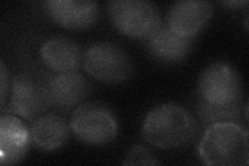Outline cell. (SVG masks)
<instances>
[{
  "label": "cell",
  "instance_id": "cell-10",
  "mask_svg": "<svg viewBox=\"0 0 249 166\" xmlns=\"http://www.w3.org/2000/svg\"><path fill=\"white\" fill-rule=\"evenodd\" d=\"M45 80L51 104L61 109L75 107L90 92L89 82L77 71L50 74Z\"/></svg>",
  "mask_w": 249,
  "mask_h": 166
},
{
  "label": "cell",
  "instance_id": "cell-6",
  "mask_svg": "<svg viewBox=\"0 0 249 166\" xmlns=\"http://www.w3.org/2000/svg\"><path fill=\"white\" fill-rule=\"evenodd\" d=\"M70 128L83 144L104 146L118 135L119 124L107 107L98 103H84L74 110Z\"/></svg>",
  "mask_w": 249,
  "mask_h": 166
},
{
  "label": "cell",
  "instance_id": "cell-4",
  "mask_svg": "<svg viewBox=\"0 0 249 166\" xmlns=\"http://www.w3.org/2000/svg\"><path fill=\"white\" fill-rule=\"evenodd\" d=\"M82 66L89 76L106 83L124 82L134 72L130 55L120 46L107 42L90 45L83 53Z\"/></svg>",
  "mask_w": 249,
  "mask_h": 166
},
{
  "label": "cell",
  "instance_id": "cell-7",
  "mask_svg": "<svg viewBox=\"0 0 249 166\" xmlns=\"http://www.w3.org/2000/svg\"><path fill=\"white\" fill-rule=\"evenodd\" d=\"M46 80L28 74H19L13 79L11 101L7 113L36 121L51 106Z\"/></svg>",
  "mask_w": 249,
  "mask_h": 166
},
{
  "label": "cell",
  "instance_id": "cell-16",
  "mask_svg": "<svg viewBox=\"0 0 249 166\" xmlns=\"http://www.w3.org/2000/svg\"><path fill=\"white\" fill-rule=\"evenodd\" d=\"M124 165H158L160 162L149 148L143 146H135L132 148L126 159Z\"/></svg>",
  "mask_w": 249,
  "mask_h": 166
},
{
  "label": "cell",
  "instance_id": "cell-18",
  "mask_svg": "<svg viewBox=\"0 0 249 166\" xmlns=\"http://www.w3.org/2000/svg\"><path fill=\"white\" fill-rule=\"evenodd\" d=\"M224 4H228V5H242V4H247V1H227V2H223Z\"/></svg>",
  "mask_w": 249,
  "mask_h": 166
},
{
  "label": "cell",
  "instance_id": "cell-1",
  "mask_svg": "<svg viewBox=\"0 0 249 166\" xmlns=\"http://www.w3.org/2000/svg\"><path fill=\"white\" fill-rule=\"evenodd\" d=\"M196 133V123L185 108L167 103L153 108L142 125L143 138L150 145L164 149L188 144Z\"/></svg>",
  "mask_w": 249,
  "mask_h": 166
},
{
  "label": "cell",
  "instance_id": "cell-14",
  "mask_svg": "<svg viewBox=\"0 0 249 166\" xmlns=\"http://www.w3.org/2000/svg\"><path fill=\"white\" fill-rule=\"evenodd\" d=\"M70 125L56 114H45L37 117L31 127V139L36 148L45 152L60 148L69 139Z\"/></svg>",
  "mask_w": 249,
  "mask_h": 166
},
{
  "label": "cell",
  "instance_id": "cell-3",
  "mask_svg": "<svg viewBox=\"0 0 249 166\" xmlns=\"http://www.w3.org/2000/svg\"><path fill=\"white\" fill-rule=\"evenodd\" d=\"M107 11L113 26L133 38H150L162 25L157 6L150 1L116 0L108 3Z\"/></svg>",
  "mask_w": 249,
  "mask_h": 166
},
{
  "label": "cell",
  "instance_id": "cell-13",
  "mask_svg": "<svg viewBox=\"0 0 249 166\" xmlns=\"http://www.w3.org/2000/svg\"><path fill=\"white\" fill-rule=\"evenodd\" d=\"M41 56L44 64L54 73H67L78 70L82 64L83 55L71 39L52 37L42 46Z\"/></svg>",
  "mask_w": 249,
  "mask_h": 166
},
{
  "label": "cell",
  "instance_id": "cell-17",
  "mask_svg": "<svg viewBox=\"0 0 249 166\" xmlns=\"http://www.w3.org/2000/svg\"><path fill=\"white\" fill-rule=\"evenodd\" d=\"M9 91V78H7L6 69L1 61V107H3L4 102H5V94Z\"/></svg>",
  "mask_w": 249,
  "mask_h": 166
},
{
  "label": "cell",
  "instance_id": "cell-12",
  "mask_svg": "<svg viewBox=\"0 0 249 166\" xmlns=\"http://www.w3.org/2000/svg\"><path fill=\"white\" fill-rule=\"evenodd\" d=\"M193 37H184L175 34L163 24L146 39L150 54L162 62H177L185 58L192 49Z\"/></svg>",
  "mask_w": 249,
  "mask_h": 166
},
{
  "label": "cell",
  "instance_id": "cell-11",
  "mask_svg": "<svg viewBox=\"0 0 249 166\" xmlns=\"http://www.w3.org/2000/svg\"><path fill=\"white\" fill-rule=\"evenodd\" d=\"M31 132L15 114H3L0 118V163L14 165L25 157Z\"/></svg>",
  "mask_w": 249,
  "mask_h": 166
},
{
  "label": "cell",
  "instance_id": "cell-5",
  "mask_svg": "<svg viewBox=\"0 0 249 166\" xmlns=\"http://www.w3.org/2000/svg\"><path fill=\"white\" fill-rule=\"evenodd\" d=\"M199 99L212 106L241 105L243 97L242 81L229 64L214 62L205 69L198 81Z\"/></svg>",
  "mask_w": 249,
  "mask_h": 166
},
{
  "label": "cell",
  "instance_id": "cell-2",
  "mask_svg": "<svg viewBox=\"0 0 249 166\" xmlns=\"http://www.w3.org/2000/svg\"><path fill=\"white\" fill-rule=\"evenodd\" d=\"M201 160L211 166H246L249 163L248 131L237 123L208 126L200 140Z\"/></svg>",
  "mask_w": 249,
  "mask_h": 166
},
{
  "label": "cell",
  "instance_id": "cell-8",
  "mask_svg": "<svg viewBox=\"0 0 249 166\" xmlns=\"http://www.w3.org/2000/svg\"><path fill=\"white\" fill-rule=\"evenodd\" d=\"M213 4L200 0H183L171 5L166 25L175 34L184 37H194L213 15Z\"/></svg>",
  "mask_w": 249,
  "mask_h": 166
},
{
  "label": "cell",
  "instance_id": "cell-9",
  "mask_svg": "<svg viewBox=\"0 0 249 166\" xmlns=\"http://www.w3.org/2000/svg\"><path fill=\"white\" fill-rule=\"evenodd\" d=\"M44 7L53 22L68 29L90 27L99 15L97 2L84 0H49Z\"/></svg>",
  "mask_w": 249,
  "mask_h": 166
},
{
  "label": "cell",
  "instance_id": "cell-15",
  "mask_svg": "<svg viewBox=\"0 0 249 166\" xmlns=\"http://www.w3.org/2000/svg\"><path fill=\"white\" fill-rule=\"evenodd\" d=\"M241 105L230 106V107H219L209 105L199 98L197 99V113L201 122L207 126L215 123L221 122H231L240 124L242 122V111ZM241 125V124H240Z\"/></svg>",
  "mask_w": 249,
  "mask_h": 166
}]
</instances>
